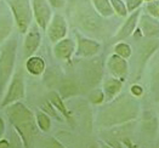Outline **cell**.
<instances>
[{"label":"cell","instance_id":"5","mask_svg":"<svg viewBox=\"0 0 159 148\" xmlns=\"http://www.w3.org/2000/svg\"><path fill=\"white\" fill-rule=\"evenodd\" d=\"M26 95L25 91V80L22 77L21 72H17L15 75L12 77V80L9 85L7 92L4 96L2 101H1V106L7 107L12 103L20 102V100H22Z\"/></svg>","mask_w":159,"mask_h":148},{"label":"cell","instance_id":"32","mask_svg":"<svg viewBox=\"0 0 159 148\" xmlns=\"http://www.w3.org/2000/svg\"><path fill=\"white\" fill-rule=\"evenodd\" d=\"M130 91H131V94L133 96L135 97H140L141 95L143 94V89H142V86L141 85H139V84H134L133 86H131V89H130Z\"/></svg>","mask_w":159,"mask_h":148},{"label":"cell","instance_id":"8","mask_svg":"<svg viewBox=\"0 0 159 148\" xmlns=\"http://www.w3.org/2000/svg\"><path fill=\"white\" fill-rule=\"evenodd\" d=\"M101 44L98 41L85 38L80 34H77V50L75 55L78 57H93L98 54Z\"/></svg>","mask_w":159,"mask_h":148},{"label":"cell","instance_id":"25","mask_svg":"<svg viewBox=\"0 0 159 148\" xmlns=\"http://www.w3.org/2000/svg\"><path fill=\"white\" fill-rule=\"evenodd\" d=\"M105 98H106L105 92H103V90H101V89H95V90H93V91L89 94V100H90V102H93L95 105L102 103V102L105 101Z\"/></svg>","mask_w":159,"mask_h":148},{"label":"cell","instance_id":"18","mask_svg":"<svg viewBox=\"0 0 159 148\" xmlns=\"http://www.w3.org/2000/svg\"><path fill=\"white\" fill-rule=\"evenodd\" d=\"M90 11L88 10V14H85V11H81L80 14V23L85 29L89 30H97L101 28V21L98 20V17L93 14H89Z\"/></svg>","mask_w":159,"mask_h":148},{"label":"cell","instance_id":"36","mask_svg":"<svg viewBox=\"0 0 159 148\" xmlns=\"http://www.w3.org/2000/svg\"><path fill=\"white\" fill-rule=\"evenodd\" d=\"M143 1H147V2H149V1H157V0H143Z\"/></svg>","mask_w":159,"mask_h":148},{"label":"cell","instance_id":"11","mask_svg":"<svg viewBox=\"0 0 159 148\" xmlns=\"http://www.w3.org/2000/svg\"><path fill=\"white\" fill-rule=\"evenodd\" d=\"M74 52H75V44L72 39H68V38H65L61 41L56 43L53 46V54L56 56V58L61 61L69 62Z\"/></svg>","mask_w":159,"mask_h":148},{"label":"cell","instance_id":"29","mask_svg":"<svg viewBox=\"0 0 159 148\" xmlns=\"http://www.w3.org/2000/svg\"><path fill=\"white\" fill-rule=\"evenodd\" d=\"M146 10H147V12H148V15H151V16L158 18L159 17V0H157V1H149V2L147 4Z\"/></svg>","mask_w":159,"mask_h":148},{"label":"cell","instance_id":"16","mask_svg":"<svg viewBox=\"0 0 159 148\" xmlns=\"http://www.w3.org/2000/svg\"><path fill=\"white\" fill-rule=\"evenodd\" d=\"M13 17L12 15L9 14H0V45L9 38L11 34L13 27Z\"/></svg>","mask_w":159,"mask_h":148},{"label":"cell","instance_id":"27","mask_svg":"<svg viewBox=\"0 0 159 148\" xmlns=\"http://www.w3.org/2000/svg\"><path fill=\"white\" fill-rule=\"evenodd\" d=\"M61 92H62V97H68V96L75 95L77 87L72 81H65L61 86Z\"/></svg>","mask_w":159,"mask_h":148},{"label":"cell","instance_id":"20","mask_svg":"<svg viewBox=\"0 0 159 148\" xmlns=\"http://www.w3.org/2000/svg\"><path fill=\"white\" fill-rule=\"evenodd\" d=\"M159 47V40H149L146 43L141 49V56H140V69L145 67L147 60L156 52V50Z\"/></svg>","mask_w":159,"mask_h":148},{"label":"cell","instance_id":"35","mask_svg":"<svg viewBox=\"0 0 159 148\" xmlns=\"http://www.w3.org/2000/svg\"><path fill=\"white\" fill-rule=\"evenodd\" d=\"M0 148H10L9 142L5 141V140H0Z\"/></svg>","mask_w":159,"mask_h":148},{"label":"cell","instance_id":"2","mask_svg":"<svg viewBox=\"0 0 159 148\" xmlns=\"http://www.w3.org/2000/svg\"><path fill=\"white\" fill-rule=\"evenodd\" d=\"M6 115L22 138L26 148L32 147L34 137L38 135L37 118L28 107L21 102H16L6 107Z\"/></svg>","mask_w":159,"mask_h":148},{"label":"cell","instance_id":"7","mask_svg":"<svg viewBox=\"0 0 159 148\" xmlns=\"http://www.w3.org/2000/svg\"><path fill=\"white\" fill-rule=\"evenodd\" d=\"M48 37L52 43H58L62 39H65L68 32V26H67L66 18L61 15L56 14L52 16L49 26L46 28Z\"/></svg>","mask_w":159,"mask_h":148},{"label":"cell","instance_id":"24","mask_svg":"<svg viewBox=\"0 0 159 148\" xmlns=\"http://www.w3.org/2000/svg\"><path fill=\"white\" fill-rule=\"evenodd\" d=\"M112 7L114 10V12L120 16V17H125L128 15V9H126V4L123 0H111Z\"/></svg>","mask_w":159,"mask_h":148},{"label":"cell","instance_id":"31","mask_svg":"<svg viewBox=\"0 0 159 148\" xmlns=\"http://www.w3.org/2000/svg\"><path fill=\"white\" fill-rule=\"evenodd\" d=\"M43 148H65L56 138L53 137H48L43 142Z\"/></svg>","mask_w":159,"mask_h":148},{"label":"cell","instance_id":"39","mask_svg":"<svg viewBox=\"0 0 159 148\" xmlns=\"http://www.w3.org/2000/svg\"><path fill=\"white\" fill-rule=\"evenodd\" d=\"M158 148H159V147H158Z\"/></svg>","mask_w":159,"mask_h":148},{"label":"cell","instance_id":"17","mask_svg":"<svg viewBox=\"0 0 159 148\" xmlns=\"http://www.w3.org/2000/svg\"><path fill=\"white\" fill-rule=\"evenodd\" d=\"M26 69L32 75H40L45 70V61L39 56H32L27 60Z\"/></svg>","mask_w":159,"mask_h":148},{"label":"cell","instance_id":"4","mask_svg":"<svg viewBox=\"0 0 159 148\" xmlns=\"http://www.w3.org/2000/svg\"><path fill=\"white\" fill-rule=\"evenodd\" d=\"M6 4L20 33H27L33 20L32 0H6Z\"/></svg>","mask_w":159,"mask_h":148},{"label":"cell","instance_id":"9","mask_svg":"<svg viewBox=\"0 0 159 148\" xmlns=\"http://www.w3.org/2000/svg\"><path fill=\"white\" fill-rule=\"evenodd\" d=\"M107 68L114 78L120 79V80H124L125 77L128 75V72H129V66H128L126 60L116 54L111 55L108 57Z\"/></svg>","mask_w":159,"mask_h":148},{"label":"cell","instance_id":"38","mask_svg":"<svg viewBox=\"0 0 159 148\" xmlns=\"http://www.w3.org/2000/svg\"><path fill=\"white\" fill-rule=\"evenodd\" d=\"M102 148H111V147H108V146H103Z\"/></svg>","mask_w":159,"mask_h":148},{"label":"cell","instance_id":"19","mask_svg":"<svg viewBox=\"0 0 159 148\" xmlns=\"http://www.w3.org/2000/svg\"><path fill=\"white\" fill-rule=\"evenodd\" d=\"M93 9L101 17H112L114 15V10L112 7L111 0H90Z\"/></svg>","mask_w":159,"mask_h":148},{"label":"cell","instance_id":"1","mask_svg":"<svg viewBox=\"0 0 159 148\" xmlns=\"http://www.w3.org/2000/svg\"><path fill=\"white\" fill-rule=\"evenodd\" d=\"M140 113L139 101L129 95H121L111 101L98 114L102 126H116L135 119Z\"/></svg>","mask_w":159,"mask_h":148},{"label":"cell","instance_id":"12","mask_svg":"<svg viewBox=\"0 0 159 148\" xmlns=\"http://www.w3.org/2000/svg\"><path fill=\"white\" fill-rule=\"evenodd\" d=\"M40 43H41V35L37 28H30L26 34L25 44H23V52L26 57L34 56L35 51L39 49Z\"/></svg>","mask_w":159,"mask_h":148},{"label":"cell","instance_id":"15","mask_svg":"<svg viewBox=\"0 0 159 148\" xmlns=\"http://www.w3.org/2000/svg\"><path fill=\"white\" fill-rule=\"evenodd\" d=\"M123 84H124V80H120L117 78H112V79H108L105 81L103 92H105V96L108 101L114 100L119 95V92L121 91V87H123Z\"/></svg>","mask_w":159,"mask_h":148},{"label":"cell","instance_id":"22","mask_svg":"<svg viewBox=\"0 0 159 148\" xmlns=\"http://www.w3.org/2000/svg\"><path fill=\"white\" fill-rule=\"evenodd\" d=\"M37 124L38 128L43 131H49L51 128V119L45 112H38L37 114Z\"/></svg>","mask_w":159,"mask_h":148},{"label":"cell","instance_id":"34","mask_svg":"<svg viewBox=\"0 0 159 148\" xmlns=\"http://www.w3.org/2000/svg\"><path fill=\"white\" fill-rule=\"evenodd\" d=\"M4 130H5V123L2 120V118H0V138L4 134Z\"/></svg>","mask_w":159,"mask_h":148},{"label":"cell","instance_id":"26","mask_svg":"<svg viewBox=\"0 0 159 148\" xmlns=\"http://www.w3.org/2000/svg\"><path fill=\"white\" fill-rule=\"evenodd\" d=\"M43 109H44V112L48 114V115H50V117H53V118H56L57 120L62 121V115H61V113L56 109V108L53 107L52 105H51V102L49 101V102H45L44 105H43Z\"/></svg>","mask_w":159,"mask_h":148},{"label":"cell","instance_id":"30","mask_svg":"<svg viewBox=\"0 0 159 148\" xmlns=\"http://www.w3.org/2000/svg\"><path fill=\"white\" fill-rule=\"evenodd\" d=\"M142 2H143V0H125L128 12H131L133 14L136 10H139V7L141 6Z\"/></svg>","mask_w":159,"mask_h":148},{"label":"cell","instance_id":"28","mask_svg":"<svg viewBox=\"0 0 159 148\" xmlns=\"http://www.w3.org/2000/svg\"><path fill=\"white\" fill-rule=\"evenodd\" d=\"M152 94L156 97V101H159V68L152 77Z\"/></svg>","mask_w":159,"mask_h":148},{"label":"cell","instance_id":"14","mask_svg":"<svg viewBox=\"0 0 159 148\" xmlns=\"http://www.w3.org/2000/svg\"><path fill=\"white\" fill-rule=\"evenodd\" d=\"M85 75L89 84L96 85L102 78V66L100 60H91L85 67Z\"/></svg>","mask_w":159,"mask_h":148},{"label":"cell","instance_id":"13","mask_svg":"<svg viewBox=\"0 0 159 148\" xmlns=\"http://www.w3.org/2000/svg\"><path fill=\"white\" fill-rule=\"evenodd\" d=\"M141 12L142 11L139 9L128 17V20L124 22V25L119 28L118 33L116 34V37H114L116 40H124V39H126L128 37H130L135 32V28L137 26V23H139V20L141 17Z\"/></svg>","mask_w":159,"mask_h":148},{"label":"cell","instance_id":"10","mask_svg":"<svg viewBox=\"0 0 159 148\" xmlns=\"http://www.w3.org/2000/svg\"><path fill=\"white\" fill-rule=\"evenodd\" d=\"M140 21V28L141 34L146 38H156L159 37V21L158 18L151 16L148 14L141 15Z\"/></svg>","mask_w":159,"mask_h":148},{"label":"cell","instance_id":"37","mask_svg":"<svg viewBox=\"0 0 159 148\" xmlns=\"http://www.w3.org/2000/svg\"><path fill=\"white\" fill-rule=\"evenodd\" d=\"M88 148H96V146H93V145H91L90 147H88Z\"/></svg>","mask_w":159,"mask_h":148},{"label":"cell","instance_id":"23","mask_svg":"<svg viewBox=\"0 0 159 148\" xmlns=\"http://www.w3.org/2000/svg\"><path fill=\"white\" fill-rule=\"evenodd\" d=\"M114 54L126 60V58H129L131 56V47L126 43H118L114 46Z\"/></svg>","mask_w":159,"mask_h":148},{"label":"cell","instance_id":"3","mask_svg":"<svg viewBox=\"0 0 159 148\" xmlns=\"http://www.w3.org/2000/svg\"><path fill=\"white\" fill-rule=\"evenodd\" d=\"M17 40L11 39L6 41L0 51V95L4 92L5 86L10 81L16 62Z\"/></svg>","mask_w":159,"mask_h":148},{"label":"cell","instance_id":"6","mask_svg":"<svg viewBox=\"0 0 159 148\" xmlns=\"http://www.w3.org/2000/svg\"><path fill=\"white\" fill-rule=\"evenodd\" d=\"M33 16L41 29H46L52 18V7L48 0H32Z\"/></svg>","mask_w":159,"mask_h":148},{"label":"cell","instance_id":"33","mask_svg":"<svg viewBox=\"0 0 159 148\" xmlns=\"http://www.w3.org/2000/svg\"><path fill=\"white\" fill-rule=\"evenodd\" d=\"M53 9H62L66 5V0H48Z\"/></svg>","mask_w":159,"mask_h":148},{"label":"cell","instance_id":"21","mask_svg":"<svg viewBox=\"0 0 159 148\" xmlns=\"http://www.w3.org/2000/svg\"><path fill=\"white\" fill-rule=\"evenodd\" d=\"M49 101L51 102V105H52L53 107L56 108V109H57V110H58L66 119H68V120L70 119L69 110H68L67 107L65 106L62 97L57 94V92H50V95H49Z\"/></svg>","mask_w":159,"mask_h":148}]
</instances>
